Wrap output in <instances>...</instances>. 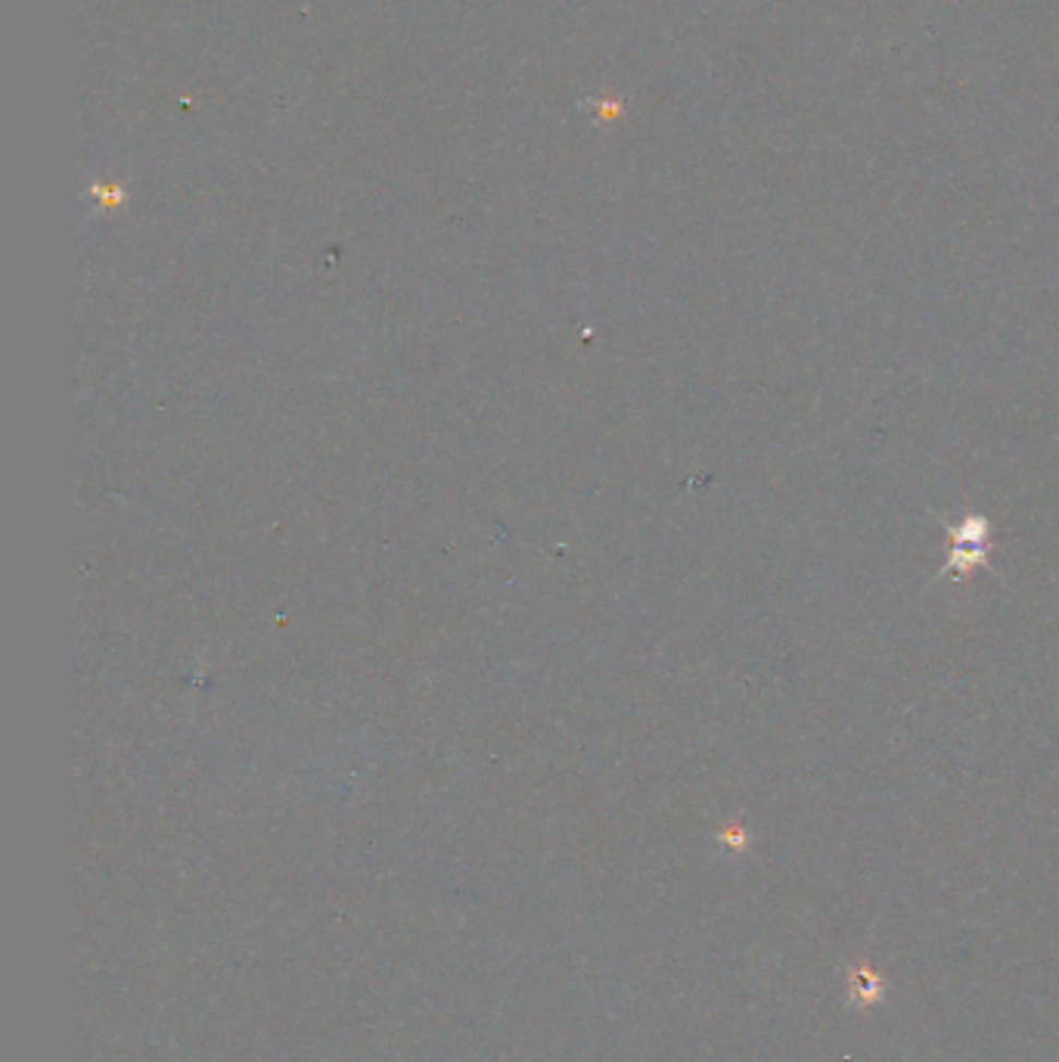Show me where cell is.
Listing matches in <instances>:
<instances>
[]
</instances>
